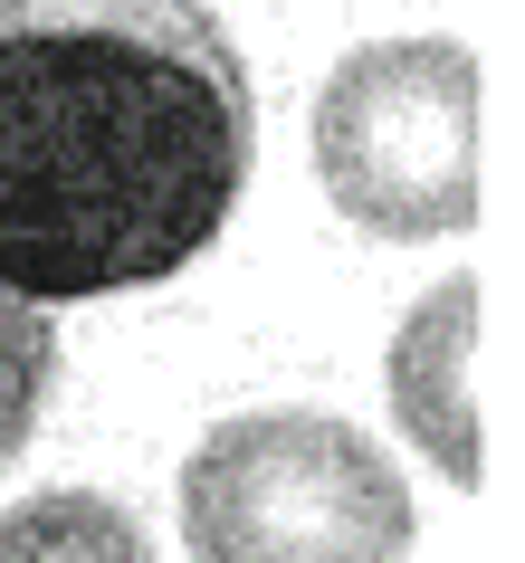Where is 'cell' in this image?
I'll use <instances>...</instances> for the list:
<instances>
[{
  "instance_id": "obj_2",
  "label": "cell",
  "mask_w": 525,
  "mask_h": 563,
  "mask_svg": "<svg viewBox=\"0 0 525 563\" xmlns=\"http://www.w3.org/2000/svg\"><path fill=\"white\" fill-rule=\"evenodd\" d=\"M192 563H402L411 487L335 411H239L182 468Z\"/></svg>"
},
{
  "instance_id": "obj_6",
  "label": "cell",
  "mask_w": 525,
  "mask_h": 563,
  "mask_svg": "<svg viewBox=\"0 0 525 563\" xmlns=\"http://www.w3.org/2000/svg\"><path fill=\"white\" fill-rule=\"evenodd\" d=\"M48 383H58V325H48V306L0 287V468L30 449L39 411H48Z\"/></svg>"
},
{
  "instance_id": "obj_5",
  "label": "cell",
  "mask_w": 525,
  "mask_h": 563,
  "mask_svg": "<svg viewBox=\"0 0 525 563\" xmlns=\"http://www.w3.org/2000/svg\"><path fill=\"white\" fill-rule=\"evenodd\" d=\"M0 563H153L144 526L96 487H39L0 506Z\"/></svg>"
},
{
  "instance_id": "obj_4",
  "label": "cell",
  "mask_w": 525,
  "mask_h": 563,
  "mask_svg": "<svg viewBox=\"0 0 525 563\" xmlns=\"http://www.w3.org/2000/svg\"><path fill=\"white\" fill-rule=\"evenodd\" d=\"M468 354H478V287H468V277H439L430 297L411 306V325L392 334V363H382L402 440L420 449L449 487H478V477H488V430H478Z\"/></svg>"
},
{
  "instance_id": "obj_3",
  "label": "cell",
  "mask_w": 525,
  "mask_h": 563,
  "mask_svg": "<svg viewBox=\"0 0 525 563\" xmlns=\"http://www.w3.org/2000/svg\"><path fill=\"white\" fill-rule=\"evenodd\" d=\"M316 173L353 230L459 239L478 220V58L459 38H373L316 96Z\"/></svg>"
},
{
  "instance_id": "obj_1",
  "label": "cell",
  "mask_w": 525,
  "mask_h": 563,
  "mask_svg": "<svg viewBox=\"0 0 525 563\" xmlns=\"http://www.w3.org/2000/svg\"><path fill=\"white\" fill-rule=\"evenodd\" d=\"M259 96L201 0H0V287H153L230 230Z\"/></svg>"
}]
</instances>
